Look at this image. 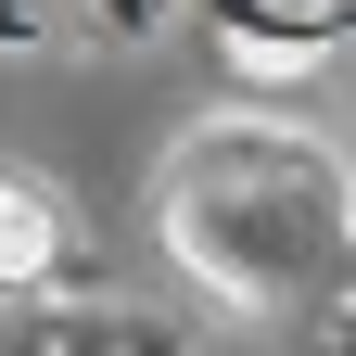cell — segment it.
<instances>
[{
	"label": "cell",
	"mask_w": 356,
	"mask_h": 356,
	"mask_svg": "<svg viewBox=\"0 0 356 356\" xmlns=\"http://www.w3.org/2000/svg\"><path fill=\"white\" fill-rule=\"evenodd\" d=\"M51 254H64V204L38 178H0V280H38Z\"/></svg>",
	"instance_id": "6da1fadb"
}]
</instances>
